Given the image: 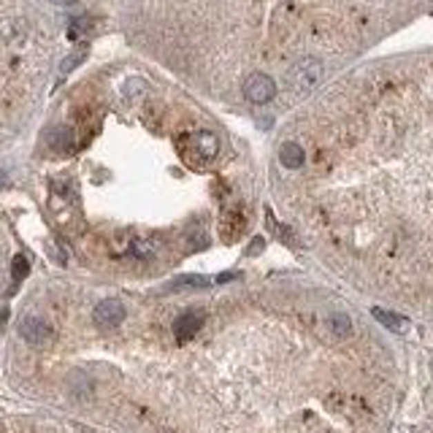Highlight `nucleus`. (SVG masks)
Instances as JSON below:
<instances>
[{
  "mask_svg": "<svg viewBox=\"0 0 433 433\" xmlns=\"http://www.w3.org/2000/svg\"><path fill=\"white\" fill-rule=\"evenodd\" d=\"M323 79V63L320 60H301L292 71H290V84L298 92H306L312 87H317Z\"/></svg>",
  "mask_w": 433,
  "mask_h": 433,
  "instance_id": "1",
  "label": "nucleus"
},
{
  "mask_svg": "<svg viewBox=\"0 0 433 433\" xmlns=\"http://www.w3.org/2000/svg\"><path fill=\"white\" fill-rule=\"evenodd\" d=\"M244 95L252 101V103H268L274 95H276V84L271 76L265 73H252L244 84Z\"/></svg>",
  "mask_w": 433,
  "mask_h": 433,
  "instance_id": "2",
  "label": "nucleus"
},
{
  "mask_svg": "<svg viewBox=\"0 0 433 433\" xmlns=\"http://www.w3.org/2000/svg\"><path fill=\"white\" fill-rule=\"evenodd\" d=\"M19 336L28 344H33V347H43L52 339V328H49V323H43L41 317H25L19 323Z\"/></svg>",
  "mask_w": 433,
  "mask_h": 433,
  "instance_id": "3",
  "label": "nucleus"
},
{
  "mask_svg": "<svg viewBox=\"0 0 433 433\" xmlns=\"http://www.w3.org/2000/svg\"><path fill=\"white\" fill-rule=\"evenodd\" d=\"M95 323L101 325V328H106V330H111V328H117V325H122V320H125V306L117 301V298H106V301H101L98 306H95Z\"/></svg>",
  "mask_w": 433,
  "mask_h": 433,
  "instance_id": "4",
  "label": "nucleus"
},
{
  "mask_svg": "<svg viewBox=\"0 0 433 433\" xmlns=\"http://www.w3.org/2000/svg\"><path fill=\"white\" fill-rule=\"evenodd\" d=\"M244 225H247V216L244 212L236 206V209H228L225 214H222V222H219V233H222V241H236L239 236H241V230H244Z\"/></svg>",
  "mask_w": 433,
  "mask_h": 433,
  "instance_id": "5",
  "label": "nucleus"
},
{
  "mask_svg": "<svg viewBox=\"0 0 433 433\" xmlns=\"http://www.w3.org/2000/svg\"><path fill=\"white\" fill-rule=\"evenodd\" d=\"M201 325H203V314L201 312H184L177 317V323H174V333H177V339L179 341H190L198 330H201Z\"/></svg>",
  "mask_w": 433,
  "mask_h": 433,
  "instance_id": "6",
  "label": "nucleus"
},
{
  "mask_svg": "<svg viewBox=\"0 0 433 433\" xmlns=\"http://www.w3.org/2000/svg\"><path fill=\"white\" fill-rule=\"evenodd\" d=\"M190 141H192V149H187V152H198V160H201V163L212 160V157L216 154V149H219V144H216V136L214 133H209V130L195 133Z\"/></svg>",
  "mask_w": 433,
  "mask_h": 433,
  "instance_id": "7",
  "label": "nucleus"
},
{
  "mask_svg": "<svg viewBox=\"0 0 433 433\" xmlns=\"http://www.w3.org/2000/svg\"><path fill=\"white\" fill-rule=\"evenodd\" d=\"M279 160H282V165L285 168H301L303 163H306V154H303V149L298 144H285L279 149Z\"/></svg>",
  "mask_w": 433,
  "mask_h": 433,
  "instance_id": "8",
  "label": "nucleus"
},
{
  "mask_svg": "<svg viewBox=\"0 0 433 433\" xmlns=\"http://www.w3.org/2000/svg\"><path fill=\"white\" fill-rule=\"evenodd\" d=\"M374 317L385 325V328L396 330V333H406V330H409V320H403V317H398V314H390V312H385V309H374Z\"/></svg>",
  "mask_w": 433,
  "mask_h": 433,
  "instance_id": "9",
  "label": "nucleus"
},
{
  "mask_svg": "<svg viewBox=\"0 0 433 433\" xmlns=\"http://www.w3.org/2000/svg\"><path fill=\"white\" fill-rule=\"evenodd\" d=\"M328 328H330V333L336 339H347L352 333V320L347 314H330L328 317Z\"/></svg>",
  "mask_w": 433,
  "mask_h": 433,
  "instance_id": "10",
  "label": "nucleus"
},
{
  "mask_svg": "<svg viewBox=\"0 0 433 433\" xmlns=\"http://www.w3.org/2000/svg\"><path fill=\"white\" fill-rule=\"evenodd\" d=\"M157 250H160V244L152 241V239H136V241L130 244V252L136 254V257H154Z\"/></svg>",
  "mask_w": 433,
  "mask_h": 433,
  "instance_id": "11",
  "label": "nucleus"
},
{
  "mask_svg": "<svg viewBox=\"0 0 433 433\" xmlns=\"http://www.w3.org/2000/svg\"><path fill=\"white\" fill-rule=\"evenodd\" d=\"M28 271H30L28 257H25V254H17V257H14V263H11V274H14V279H17V282H22V279L28 276Z\"/></svg>",
  "mask_w": 433,
  "mask_h": 433,
  "instance_id": "12",
  "label": "nucleus"
},
{
  "mask_svg": "<svg viewBox=\"0 0 433 433\" xmlns=\"http://www.w3.org/2000/svg\"><path fill=\"white\" fill-rule=\"evenodd\" d=\"M209 282L203 279V276H181L174 282V288H206Z\"/></svg>",
  "mask_w": 433,
  "mask_h": 433,
  "instance_id": "13",
  "label": "nucleus"
},
{
  "mask_svg": "<svg viewBox=\"0 0 433 433\" xmlns=\"http://www.w3.org/2000/svg\"><path fill=\"white\" fill-rule=\"evenodd\" d=\"M87 28H90V22H87V19H73L71 28H68V36H71V38H81L84 33H87Z\"/></svg>",
  "mask_w": 433,
  "mask_h": 433,
  "instance_id": "14",
  "label": "nucleus"
},
{
  "mask_svg": "<svg viewBox=\"0 0 433 433\" xmlns=\"http://www.w3.org/2000/svg\"><path fill=\"white\" fill-rule=\"evenodd\" d=\"M81 57H84V52H76V54H71V60H66V63H63V73L71 71V68L76 66V63H79V60H81Z\"/></svg>",
  "mask_w": 433,
  "mask_h": 433,
  "instance_id": "15",
  "label": "nucleus"
}]
</instances>
